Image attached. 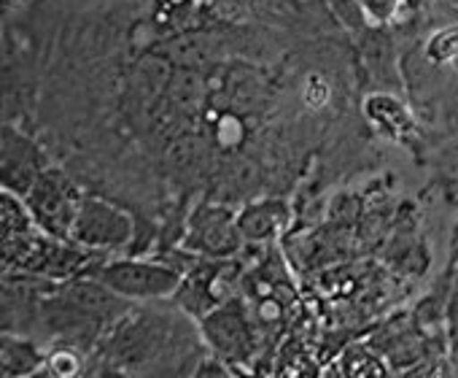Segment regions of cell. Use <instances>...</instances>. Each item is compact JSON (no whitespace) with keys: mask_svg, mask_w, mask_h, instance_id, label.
<instances>
[{"mask_svg":"<svg viewBox=\"0 0 458 378\" xmlns=\"http://www.w3.org/2000/svg\"><path fill=\"white\" fill-rule=\"evenodd\" d=\"M106 284L111 292L130 303H159L170 300L183 281V271L170 260H143V257H119L92 265L87 273Z\"/></svg>","mask_w":458,"mask_h":378,"instance_id":"1","label":"cell"},{"mask_svg":"<svg viewBox=\"0 0 458 378\" xmlns=\"http://www.w3.org/2000/svg\"><path fill=\"white\" fill-rule=\"evenodd\" d=\"M84 193L76 186V181L63 170L49 165L41 178L33 184V189L25 195V203L36 219V225L60 241H71L73 222L79 217Z\"/></svg>","mask_w":458,"mask_h":378,"instance_id":"2","label":"cell"},{"mask_svg":"<svg viewBox=\"0 0 458 378\" xmlns=\"http://www.w3.org/2000/svg\"><path fill=\"white\" fill-rule=\"evenodd\" d=\"M202 343L221 362L246 365L257 354V324L243 300L233 297L197 322Z\"/></svg>","mask_w":458,"mask_h":378,"instance_id":"3","label":"cell"},{"mask_svg":"<svg viewBox=\"0 0 458 378\" xmlns=\"http://www.w3.org/2000/svg\"><path fill=\"white\" fill-rule=\"evenodd\" d=\"M238 276L235 257L229 260H202L197 257L194 265L183 273L181 287L170 297L178 311H183L189 319L199 322L226 300H233V281Z\"/></svg>","mask_w":458,"mask_h":378,"instance_id":"4","label":"cell"},{"mask_svg":"<svg viewBox=\"0 0 458 378\" xmlns=\"http://www.w3.org/2000/svg\"><path fill=\"white\" fill-rule=\"evenodd\" d=\"M243 244L238 214L221 203H199L189 214L181 238V249L202 260H229L241 254Z\"/></svg>","mask_w":458,"mask_h":378,"instance_id":"5","label":"cell"},{"mask_svg":"<svg viewBox=\"0 0 458 378\" xmlns=\"http://www.w3.org/2000/svg\"><path fill=\"white\" fill-rule=\"evenodd\" d=\"M132 238H135V222L124 209L103 198L84 195L79 217L71 230V241L76 246L103 257V254L127 249Z\"/></svg>","mask_w":458,"mask_h":378,"instance_id":"6","label":"cell"},{"mask_svg":"<svg viewBox=\"0 0 458 378\" xmlns=\"http://www.w3.org/2000/svg\"><path fill=\"white\" fill-rule=\"evenodd\" d=\"M47 168L49 157L41 143L20 127L4 125V138H0V184H4V193L25 198Z\"/></svg>","mask_w":458,"mask_h":378,"instance_id":"7","label":"cell"},{"mask_svg":"<svg viewBox=\"0 0 458 378\" xmlns=\"http://www.w3.org/2000/svg\"><path fill=\"white\" fill-rule=\"evenodd\" d=\"M367 122L388 141L402 143V146H412L420 135V125L412 116L410 106L396 95V92H386V90H375L364 98L361 106Z\"/></svg>","mask_w":458,"mask_h":378,"instance_id":"8","label":"cell"},{"mask_svg":"<svg viewBox=\"0 0 458 378\" xmlns=\"http://www.w3.org/2000/svg\"><path fill=\"white\" fill-rule=\"evenodd\" d=\"M289 217H292V211L284 201L265 198V201L249 203L238 214V228H241V236L246 244L267 246L286 230Z\"/></svg>","mask_w":458,"mask_h":378,"instance_id":"9","label":"cell"},{"mask_svg":"<svg viewBox=\"0 0 458 378\" xmlns=\"http://www.w3.org/2000/svg\"><path fill=\"white\" fill-rule=\"evenodd\" d=\"M47 357L49 351H44V346L30 335L4 332V338H0V370H4V378H28L38 373L47 367Z\"/></svg>","mask_w":458,"mask_h":378,"instance_id":"10","label":"cell"},{"mask_svg":"<svg viewBox=\"0 0 458 378\" xmlns=\"http://www.w3.org/2000/svg\"><path fill=\"white\" fill-rule=\"evenodd\" d=\"M383 28H369L367 33H361V57L367 71L372 73L375 84H380V90L386 92H396L399 90V71H396V55L394 47L388 41V36L380 33Z\"/></svg>","mask_w":458,"mask_h":378,"instance_id":"11","label":"cell"},{"mask_svg":"<svg viewBox=\"0 0 458 378\" xmlns=\"http://www.w3.org/2000/svg\"><path fill=\"white\" fill-rule=\"evenodd\" d=\"M423 57H426V63H431L437 68L458 71V22H447V25L437 28L426 39Z\"/></svg>","mask_w":458,"mask_h":378,"instance_id":"12","label":"cell"},{"mask_svg":"<svg viewBox=\"0 0 458 378\" xmlns=\"http://www.w3.org/2000/svg\"><path fill=\"white\" fill-rule=\"evenodd\" d=\"M340 370L345 378H391L386 362L367 346H351L340 357Z\"/></svg>","mask_w":458,"mask_h":378,"instance_id":"13","label":"cell"},{"mask_svg":"<svg viewBox=\"0 0 458 378\" xmlns=\"http://www.w3.org/2000/svg\"><path fill=\"white\" fill-rule=\"evenodd\" d=\"M47 370L52 373V378H84L87 351L68 343H57L47 357Z\"/></svg>","mask_w":458,"mask_h":378,"instance_id":"14","label":"cell"},{"mask_svg":"<svg viewBox=\"0 0 458 378\" xmlns=\"http://www.w3.org/2000/svg\"><path fill=\"white\" fill-rule=\"evenodd\" d=\"M327 4H329L332 14L340 20V25H343L345 30L361 36V33H367L369 28H375V25L367 20L364 9L356 4V0H327Z\"/></svg>","mask_w":458,"mask_h":378,"instance_id":"15","label":"cell"},{"mask_svg":"<svg viewBox=\"0 0 458 378\" xmlns=\"http://www.w3.org/2000/svg\"><path fill=\"white\" fill-rule=\"evenodd\" d=\"M356 4L364 9L367 20L375 28H386L402 14V9L407 6V0H356Z\"/></svg>","mask_w":458,"mask_h":378,"instance_id":"16","label":"cell"},{"mask_svg":"<svg viewBox=\"0 0 458 378\" xmlns=\"http://www.w3.org/2000/svg\"><path fill=\"white\" fill-rule=\"evenodd\" d=\"M191 378H235L233 375V367H229L226 362H221L218 357H202V362L194 367V373H191Z\"/></svg>","mask_w":458,"mask_h":378,"instance_id":"17","label":"cell"},{"mask_svg":"<svg viewBox=\"0 0 458 378\" xmlns=\"http://www.w3.org/2000/svg\"><path fill=\"white\" fill-rule=\"evenodd\" d=\"M92 378H138L135 373H130L127 367H119V365H114V362H103L98 370H95V375Z\"/></svg>","mask_w":458,"mask_h":378,"instance_id":"18","label":"cell"},{"mask_svg":"<svg viewBox=\"0 0 458 378\" xmlns=\"http://www.w3.org/2000/svg\"><path fill=\"white\" fill-rule=\"evenodd\" d=\"M321 378H345V375H343V370H340V365L335 362V365H329V367L324 370V375H321Z\"/></svg>","mask_w":458,"mask_h":378,"instance_id":"19","label":"cell"},{"mask_svg":"<svg viewBox=\"0 0 458 378\" xmlns=\"http://www.w3.org/2000/svg\"><path fill=\"white\" fill-rule=\"evenodd\" d=\"M28 378H52V373L44 367V370H38V373H33V375H28Z\"/></svg>","mask_w":458,"mask_h":378,"instance_id":"20","label":"cell"}]
</instances>
